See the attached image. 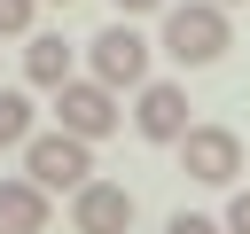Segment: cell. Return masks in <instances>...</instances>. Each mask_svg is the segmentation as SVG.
<instances>
[{"mask_svg": "<svg viewBox=\"0 0 250 234\" xmlns=\"http://www.w3.org/2000/svg\"><path fill=\"white\" fill-rule=\"evenodd\" d=\"M188 125H195V117H188V94H180L172 78H148V86L133 94V133H141V140H172V148H180Z\"/></svg>", "mask_w": 250, "mask_h": 234, "instance_id": "52a82bcc", "label": "cell"}, {"mask_svg": "<svg viewBox=\"0 0 250 234\" xmlns=\"http://www.w3.org/2000/svg\"><path fill=\"white\" fill-rule=\"evenodd\" d=\"M55 8H70V0H55Z\"/></svg>", "mask_w": 250, "mask_h": 234, "instance_id": "9a60e30c", "label": "cell"}, {"mask_svg": "<svg viewBox=\"0 0 250 234\" xmlns=\"http://www.w3.org/2000/svg\"><path fill=\"white\" fill-rule=\"evenodd\" d=\"M156 8H164V0H117V16H125V23H133V16H156Z\"/></svg>", "mask_w": 250, "mask_h": 234, "instance_id": "5bb4252c", "label": "cell"}, {"mask_svg": "<svg viewBox=\"0 0 250 234\" xmlns=\"http://www.w3.org/2000/svg\"><path fill=\"white\" fill-rule=\"evenodd\" d=\"M180 172L203 179V187H234V172H242V140H234L227 125H188V133H180Z\"/></svg>", "mask_w": 250, "mask_h": 234, "instance_id": "5b68a950", "label": "cell"}, {"mask_svg": "<svg viewBox=\"0 0 250 234\" xmlns=\"http://www.w3.org/2000/svg\"><path fill=\"white\" fill-rule=\"evenodd\" d=\"M219 226H227V234H250V187L227 195V218H219Z\"/></svg>", "mask_w": 250, "mask_h": 234, "instance_id": "4fadbf2b", "label": "cell"}, {"mask_svg": "<svg viewBox=\"0 0 250 234\" xmlns=\"http://www.w3.org/2000/svg\"><path fill=\"white\" fill-rule=\"evenodd\" d=\"M234 47V31H227V8L219 0H180V8H164V55L180 62V70H203V62H219Z\"/></svg>", "mask_w": 250, "mask_h": 234, "instance_id": "6da1fadb", "label": "cell"}, {"mask_svg": "<svg viewBox=\"0 0 250 234\" xmlns=\"http://www.w3.org/2000/svg\"><path fill=\"white\" fill-rule=\"evenodd\" d=\"M23 78H31V86H47V94H62V86L78 78V70H70V47H62L55 31H39V39L23 47Z\"/></svg>", "mask_w": 250, "mask_h": 234, "instance_id": "9c48e42d", "label": "cell"}, {"mask_svg": "<svg viewBox=\"0 0 250 234\" xmlns=\"http://www.w3.org/2000/svg\"><path fill=\"white\" fill-rule=\"evenodd\" d=\"M23 179H39L47 195H78L86 179H94V140H78V133H31L23 140Z\"/></svg>", "mask_w": 250, "mask_h": 234, "instance_id": "7a4b0ae2", "label": "cell"}, {"mask_svg": "<svg viewBox=\"0 0 250 234\" xmlns=\"http://www.w3.org/2000/svg\"><path fill=\"white\" fill-rule=\"evenodd\" d=\"M86 78H102L109 94H125V86L141 94V86H148V39H141V31L117 16L102 39H86Z\"/></svg>", "mask_w": 250, "mask_h": 234, "instance_id": "3957f363", "label": "cell"}, {"mask_svg": "<svg viewBox=\"0 0 250 234\" xmlns=\"http://www.w3.org/2000/svg\"><path fill=\"white\" fill-rule=\"evenodd\" d=\"M70 226L78 234H133V187L125 179H86L70 195Z\"/></svg>", "mask_w": 250, "mask_h": 234, "instance_id": "8992f818", "label": "cell"}, {"mask_svg": "<svg viewBox=\"0 0 250 234\" xmlns=\"http://www.w3.org/2000/svg\"><path fill=\"white\" fill-rule=\"evenodd\" d=\"M164 234H227V226H219V218H203V211H172V218H164Z\"/></svg>", "mask_w": 250, "mask_h": 234, "instance_id": "7c38bea8", "label": "cell"}, {"mask_svg": "<svg viewBox=\"0 0 250 234\" xmlns=\"http://www.w3.org/2000/svg\"><path fill=\"white\" fill-rule=\"evenodd\" d=\"M31 140V94L0 86V148H23Z\"/></svg>", "mask_w": 250, "mask_h": 234, "instance_id": "30bf717a", "label": "cell"}, {"mask_svg": "<svg viewBox=\"0 0 250 234\" xmlns=\"http://www.w3.org/2000/svg\"><path fill=\"white\" fill-rule=\"evenodd\" d=\"M31 8H39V0H0V39H16V31H31Z\"/></svg>", "mask_w": 250, "mask_h": 234, "instance_id": "8fae6325", "label": "cell"}, {"mask_svg": "<svg viewBox=\"0 0 250 234\" xmlns=\"http://www.w3.org/2000/svg\"><path fill=\"white\" fill-rule=\"evenodd\" d=\"M219 8H234V0H219Z\"/></svg>", "mask_w": 250, "mask_h": 234, "instance_id": "2e32d148", "label": "cell"}, {"mask_svg": "<svg viewBox=\"0 0 250 234\" xmlns=\"http://www.w3.org/2000/svg\"><path fill=\"white\" fill-rule=\"evenodd\" d=\"M47 218L55 211H47V187L39 179H23V172L0 179V234H47Z\"/></svg>", "mask_w": 250, "mask_h": 234, "instance_id": "ba28073f", "label": "cell"}, {"mask_svg": "<svg viewBox=\"0 0 250 234\" xmlns=\"http://www.w3.org/2000/svg\"><path fill=\"white\" fill-rule=\"evenodd\" d=\"M55 117H62V133H78V140H109V133L125 125V109H117V94H109L102 78H70V86L55 94Z\"/></svg>", "mask_w": 250, "mask_h": 234, "instance_id": "277c9868", "label": "cell"}]
</instances>
